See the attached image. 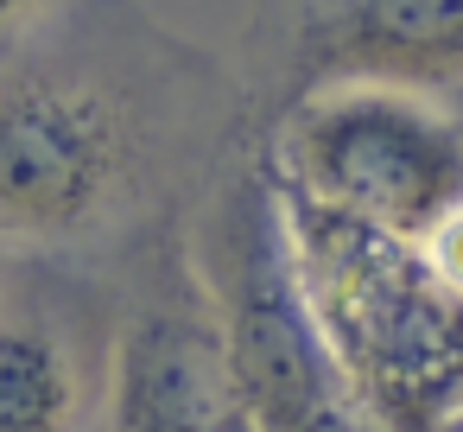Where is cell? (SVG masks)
Masks as SVG:
<instances>
[{"mask_svg": "<svg viewBox=\"0 0 463 432\" xmlns=\"http://www.w3.org/2000/svg\"><path fill=\"white\" fill-rule=\"evenodd\" d=\"M248 134L241 83L134 0H71L0 58V254H128Z\"/></svg>", "mask_w": 463, "mask_h": 432, "instance_id": "obj_1", "label": "cell"}, {"mask_svg": "<svg viewBox=\"0 0 463 432\" xmlns=\"http://www.w3.org/2000/svg\"><path fill=\"white\" fill-rule=\"evenodd\" d=\"M279 204L343 388L393 432H431L463 400V299L425 267L419 242L292 191Z\"/></svg>", "mask_w": 463, "mask_h": 432, "instance_id": "obj_2", "label": "cell"}, {"mask_svg": "<svg viewBox=\"0 0 463 432\" xmlns=\"http://www.w3.org/2000/svg\"><path fill=\"white\" fill-rule=\"evenodd\" d=\"M184 248L197 267V286L229 337V356L241 369L248 407L260 432H279L324 400H343V375L330 362V343L311 318L292 235H286V204L273 185V166L260 153V134L248 128L203 191L184 210Z\"/></svg>", "mask_w": 463, "mask_h": 432, "instance_id": "obj_3", "label": "cell"}, {"mask_svg": "<svg viewBox=\"0 0 463 432\" xmlns=\"http://www.w3.org/2000/svg\"><path fill=\"white\" fill-rule=\"evenodd\" d=\"M260 134L279 191L419 242L463 204V109L431 90L343 77L286 102Z\"/></svg>", "mask_w": 463, "mask_h": 432, "instance_id": "obj_4", "label": "cell"}, {"mask_svg": "<svg viewBox=\"0 0 463 432\" xmlns=\"http://www.w3.org/2000/svg\"><path fill=\"white\" fill-rule=\"evenodd\" d=\"M109 432H260L229 337L197 286L184 216L128 248V293L109 324Z\"/></svg>", "mask_w": 463, "mask_h": 432, "instance_id": "obj_5", "label": "cell"}, {"mask_svg": "<svg viewBox=\"0 0 463 432\" xmlns=\"http://www.w3.org/2000/svg\"><path fill=\"white\" fill-rule=\"evenodd\" d=\"M343 77L463 96V0H260L248 14L235 71L248 128Z\"/></svg>", "mask_w": 463, "mask_h": 432, "instance_id": "obj_6", "label": "cell"}, {"mask_svg": "<svg viewBox=\"0 0 463 432\" xmlns=\"http://www.w3.org/2000/svg\"><path fill=\"white\" fill-rule=\"evenodd\" d=\"M115 299L71 261H0V432H90L102 419Z\"/></svg>", "mask_w": 463, "mask_h": 432, "instance_id": "obj_7", "label": "cell"}, {"mask_svg": "<svg viewBox=\"0 0 463 432\" xmlns=\"http://www.w3.org/2000/svg\"><path fill=\"white\" fill-rule=\"evenodd\" d=\"M419 254H425V267L463 299V204L457 210H444L425 235H419Z\"/></svg>", "mask_w": 463, "mask_h": 432, "instance_id": "obj_8", "label": "cell"}, {"mask_svg": "<svg viewBox=\"0 0 463 432\" xmlns=\"http://www.w3.org/2000/svg\"><path fill=\"white\" fill-rule=\"evenodd\" d=\"M279 432H393V426L374 419L355 394H343V400H324L317 413H305V419H292V426H279Z\"/></svg>", "mask_w": 463, "mask_h": 432, "instance_id": "obj_9", "label": "cell"}, {"mask_svg": "<svg viewBox=\"0 0 463 432\" xmlns=\"http://www.w3.org/2000/svg\"><path fill=\"white\" fill-rule=\"evenodd\" d=\"M71 0H0V58H7L20 39H33L52 14H64Z\"/></svg>", "mask_w": 463, "mask_h": 432, "instance_id": "obj_10", "label": "cell"}, {"mask_svg": "<svg viewBox=\"0 0 463 432\" xmlns=\"http://www.w3.org/2000/svg\"><path fill=\"white\" fill-rule=\"evenodd\" d=\"M431 432H463V400H457V407H450V413H444V419H438Z\"/></svg>", "mask_w": 463, "mask_h": 432, "instance_id": "obj_11", "label": "cell"}, {"mask_svg": "<svg viewBox=\"0 0 463 432\" xmlns=\"http://www.w3.org/2000/svg\"><path fill=\"white\" fill-rule=\"evenodd\" d=\"M450 102H457V109H463V96H450Z\"/></svg>", "mask_w": 463, "mask_h": 432, "instance_id": "obj_12", "label": "cell"}, {"mask_svg": "<svg viewBox=\"0 0 463 432\" xmlns=\"http://www.w3.org/2000/svg\"><path fill=\"white\" fill-rule=\"evenodd\" d=\"M0 261H7V254H0Z\"/></svg>", "mask_w": 463, "mask_h": 432, "instance_id": "obj_13", "label": "cell"}]
</instances>
